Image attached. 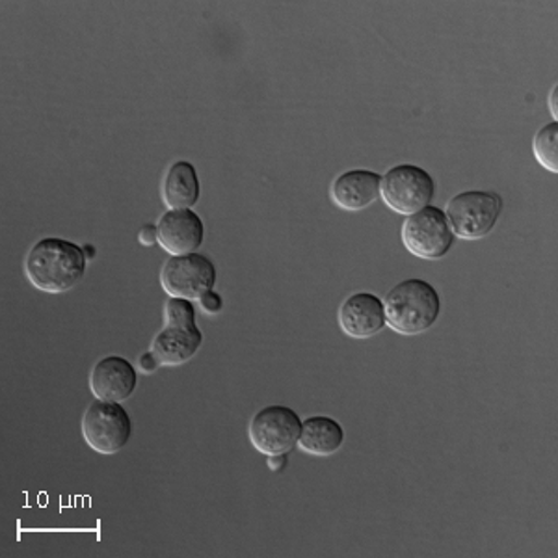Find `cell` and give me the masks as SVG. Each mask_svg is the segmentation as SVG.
<instances>
[{
    "instance_id": "cell-16",
    "label": "cell",
    "mask_w": 558,
    "mask_h": 558,
    "mask_svg": "<svg viewBox=\"0 0 558 558\" xmlns=\"http://www.w3.org/2000/svg\"><path fill=\"white\" fill-rule=\"evenodd\" d=\"M534 159L547 172H558V121L546 123L539 129L533 142Z\"/></svg>"
},
{
    "instance_id": "cell-12",
    "label": "cell",
    "mask_w": 558,
    "mask_h": 558,
    "mask_svg": "<svg viewBox=\"0 0 558 558\" xmlns=\"http://www.w3.org/2000/svg\"><path fill=\"white\" fill-rule=\"evenodd\" d=\"M380 173L373 170H349L333 179L331 183V202L339 209L357 213L368 209L380 197Z\"/></svg>"
},
{
    "instance_id": "cell-13",
    "label": "cell",
    "mask_w": 558,
    "mask_h": 558,
    "mask_svg": "<svg viewBox=\"0 0 558 558\" xmlns=\"http://www.w3.org/2000/svg\"><path fill=\"white\" fill-rule=\"evenodd\" d=\"M202 344H204V333L196 324L194 326L166 324L153 339L151 350L159 357L160 365L178 367L191 362L197 354V350L202 349Z\"/></svg>"
},
{
    "instance_id": "cell-9",
    "label": "cell",
    "mask_w": 558,
    "mask_h": 558,
    "mask_svg": "<svg viewBox=\"0 0 558 558\" xmlns=\"http://www.w3.org/2000/svg\"><path fill=\"white\" fill-rule=\"evenodd\" d=\"M339 328L352 339H371L387 326L384 300L375 292H354L337 313Z\"/></svg>"
},
{
    "instance_id": "cell-17",
    "label": "cell",
    "mask_w": 558,
    "mask_h": 558,
    "mask_svg": "<svg viewBox=\"0 0 558 558\" xmlns=\"http://www.w3.org/2000/svg\"><path fill=\"white\" fill-rule=\"evenodd\" d=\"M165 320L170 326H194L196 324L194 302L170 296V300L166 302Z\"/></svg>"
},
{
    "instance_id": "cell-14",
    "label": "cell",
    "mask_w": 558,
    "mask_h": 558,
    "mask_svg": "<svg viewBox=\"0 0 558 558\" xmlns=\"http://www.w3.org/2000/svg\"><path fill=\"white\" fill-rule=\"evenodd\" d=\"M160 196L168 209H192L202 196L196 168L189 160H175L166 170Z\"/></svg>"
},
{
    "instance_id": "cell-6",
    "label": "cell",
    "mask_w": 558,
    "mask_h": 558,
    "mask_svg": "<svg viewBox=\"0 0 558 558\" xmlns=\"http://www.w3.org/2000/svg\"><path fill=\"white\" fill-rule=\"evenodd\" d=\"M83 436L99 454H116L133 438V418L121 402L94 400L84 412Z\"/></svg>"
},
{
    "instance_id": "cell-2",
    "label": "cell",
    "mask_w": 558,
    "mask_h": 558,
    "mask_svg": "<svg viewBox=\"0 0 558 558\" xmlns=\"http://www.w3.org/2000/svg\"><path fill=\"white\" fill-rule=\"evenodd\" d=\"M387 326L400 336H421L438 323L441 296L426 279H404L384 300Z\"/></svg>"
},
{
    "instance_id": "cell-22",
    "label": "cell",
    "mask_w": 558,
    "mask_h": 558,
    "mask_svg": "<svg viewBox=\"0 0 558 558\" xmlns=\"http://www.w3.org/2000/svg\"><path fill=\"white\" fill-rule=\"evenodd\" d=\"M558 88L555 86V88L551 89V96H549V108H551V116L555 118V121H557L558 118Z\"/></svg>"
},
{
    "instance_id": "cell-5",
    "label": "cell",
    "mask_w": 558,
    "mask_h": 558,
    "mask_svg": "<svg viewBox=\"0 0 558 558\" xmlns=\"http://www.w3.org/2000/svg\"><path fill=\"white\" fill-rule=\"evenodd\" d=\"M380 196L389 209L410 216L432 205L436 181L421 166H393L381 175Z\"/></svg>"
},
{
    "instance_id": "cell-15",
    "label": "cell",
    "mask_w": 558,
    "mask_h": 558,
    "mask_svg": "<svg viewBox=\"0 0 558 558\" xmlns=\"http://www.w3.org/2000/svg\"><path fill=\"white\" fill-rule=\"evenodd\" d=\"M344 428L336 418L313 415L302 421L299 447L312 457L328 458L341 451Z\"/></svg>"
},
{
    "instance_id": "cell-11",
    "label": "cell",
    "mask_w": 558,
    "mask_h": 558,
    "mask_svg": "<svg viewBox=\"0 0 558 558\" xmlns=\"http://www.w3.org/2000/svg\"><path fill=\"white\" fill-rule=\"evenodd\" d=\"M138 386V373L133 363L121 355H107L92 368L89 389L94 397L108 402H123Z\"/></svg>"
},
{
    "instance_id": "cell-7",
    "label": "cell",
    "mask_w": 558,
    "mask_h": 558,
    "mask_svg": "<svg viewBox=\"0 0 558 558\" xmlns=\"http://www.w3.org/2000/svg\"><path fill=\"white\" fill-rule=\"evenodd\" d=\"M302 418L292 408L265 407L250 421L247 436L255 449L265 457L289 454L299 445Z\"/></svg>"
},
{
    "instance_id": "cell-21",
    "label": "cell",
    "mask_w": 558,
    "mask_h": 558,
    "mask_svg": "<svg viewBox=\"0 0 558 558\" xmlns=\"http://www.w3.org/2000/svg\"><path fill=\"white\" fill-rule=\"evenodd\" d=\"M268 468L274 473H281V471L286 470L287 465V454H276V457H267Z\"/></svg>"
},
{
    "instance_id": "cell-20",
    "label": "cell",
    "mask_w": 558,
    "mask_h": 558,
    "mask_svg": "<svg viewBox=\"0 0 558 558\" xmlns=\"http://www.w3.org/2000/svg\"><path fill=\"white\" fill-rule=\"evenodd\" d=\"M138 241L140 244H144V246H155V244H159L157 223H147V226L140 229Z\"/></svg>"
},
{
    "instance_id": "cell-1",
    "label": "cell",
    "mask_w": 558,
    "mask_h": 558,
    "mask_svg": "<svg viewBox=\"0 0 558 558\" xmlns=\"http://www.w3.org/2000/svg\"><path fill=\"white\" fill-rule=\"evenodd\" d=\"M88 257L75 242L47 236L34 244L25 260L26 278L36 289L62 294L81 283Z\"/></svg>"
},
{
    "instance_id": "cell-10",
    "label": "cell",
    "mask_w": 558,
    "mask_h": 558,
    "mask_svg": "<svg viewBox=\"0 0 558 558\" xmlns=\"http://www.w3.org/2000/svg\"><path fill=\"white\" fill-rule=\"evenodd\" d=\"M157 235L168 254H194L204 246L205 223L192 209H168L157 222Z\"/></svg>"
},
{
    "instance_id": "cell-18",
    "label": "cell",
    "mask_w": 558,
    "mask_h": 558,
    "mask_svg": "<svg viewBox=\"0 0 558 558\" xmlns=\"http://www.w3.org/2000/svg\"><path fill=\"white\" fill-rule=\"evenodd\" d=\"M199 304H202V310H204L205 313L218 315V313L222 312L223 300L218 292L209 291L205 292L204 296L199 299Z\"/></svg>"
},
{
    "instance_id": "cell-23",
    "label": "cell",
    "mask_w": 558,
    "mask_h": 558,
    "mask_svg": "<svg viewBox=\"0 0 558 558\" xmlns=\"http://www.w3.org/2000/svg\"><path fill=\"white\" fill-rule=\"evenodd\" d=\"M84 252H86V257H94V255H96V252H94V246L84 247Z\"/></svg>"
},
{
    "instance_id": "cell-19",
    "label": "cell",
    "mask_w": 558,
    "mask_h": 558,
    "mask_svg": "<svg viewBox=\"0 0 558 558\" xmlns=\"http://www.w3.org/2000/svg\"><path fill=\"white\" fill-rule=\"evenodd\" d=\"M138 365L146 375H151V373H155L157 368L162 367L159 362V357L155 355V352L153 350H149V352H144V354L140 355Z\"/></svg>"
},
{
    "instance_id": "cell-4",
    "label": "cell",
    "mask_w": 558,
    "mask_h": 558,
    "mask_svg": "<svg viewBox=\"0 0 558 558\" xmlns=\"http://www.w3.org/2000/svg\"><path fill=\"white\" fill-rule=\"evenodd\" d=\"M400 236L408 252L423 260L444 259L457 242L445 210L436 205L407 216Z\"/></svg>"
},
{
    "instance_id": "cell-3",
    "label": "cell",
    "mask_w": 558,
    "mask_h": 558,
    "mask_svg": "<svg viewBox=\"0 0 558 558\" xmlns=\"http://www.w3.org/2000/svg\"><path fill=\"white\" fill-rule=\"evenodd\" d=\"M502 197L494 191H463L449 199L445 216L462 241H481L494 231L502 213Z\"/></svg>"
},
{
    "instance_id": "cell-8",
    "label": "cell",
    "mask_w": 558,
    "mask_h": 558,
    "mask_svg": "<svg viewBox=\"0 0 558 558\" xmlns=\"http://www.w3.org/2000/svg\"><path fill=\"white\" fill-rule=\"evenodd\" d=\"M218 279L215 263L207 255H172L160 270V286L172 299L199 300L213 291Z\"/></svg>"
}]
</instances>
